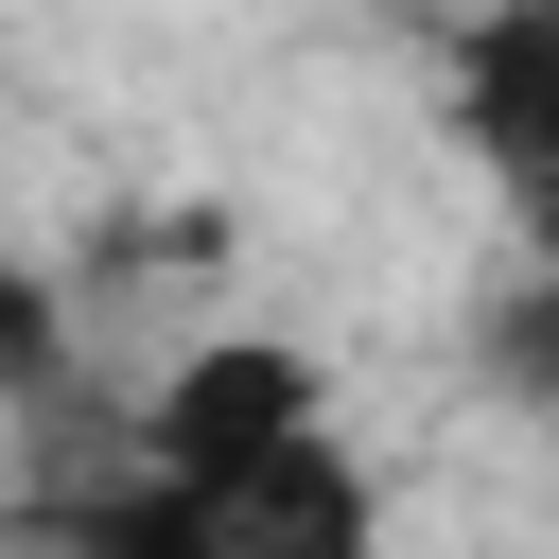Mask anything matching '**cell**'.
I'll return each mask as SVG.
<instances>
[{
    "instance_id": "1",
    "label": "cell",
    "mask_w": 559,
    "mask_h": 559,
    "mask_svg": "<svg viewBox=\"0 0 559 559\" xmlns=\"http://www.w3.org/2000/svg\"><path fill=\"white\" fill-rule=\"evenodd\" d=\"M35 559H384V489L349 454V402L280 332H210L140 384L122 454L17 507Z\"/></svg>"
},
{
    "instance_id": "2",
    "label": "cell",
    "mask_w": 559,
    "mask_h": 559,
    "mask_svg": "<svg viewBox=\"0 0 559 559\" xmlns=\"http://www.w3.org/2000/svg\"><path fill=\"white\" fill-rule=\"evenodd\" d=\"M437 87H454V140L489 157V192L524 227V280H559V0L454 17L437 35Z\"/></svg>"
},
{
    "instance_id": "3",
    "label": "cell",
    "mask_w": 559,
    "mask_h": 559,
    "mask_svg": "<svg viewBox=\"0 0 559 559\" xmlns=\"http://www.w3.org/2000/svg\"><path fill=\"white\" fill-rule=\"evenodd\" d=\"M52 367H70V297H52V262L0 227V419L52 402Z\"/></svg>"
},
{
    "instance_id": "4",
    "label": "cell",
    "mask_w": 559,
    "mask_h": 559,
    "mask_svg": "<svg viewBox=\"0 0 559 559\" xmlns=\"http://www.w3.org/2000/svg\"><path fill=\"white\" fill-rule=\"evenodd\" d=\"M489 332H507V367L559 402V280H507V314H489Z\"/></svg>"
}]
</instances>
